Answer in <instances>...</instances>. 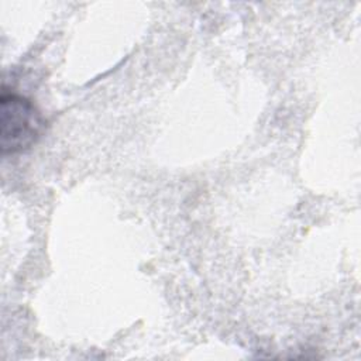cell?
<instances>
[{"label": "cell", "mask_w": 361, "mask_h": 361, "mask_svg": "<svg viewBox=\"0 0 361 361\" xmlns=\"http://www.w3.org/2000/svg\"><path fill=\"white\" fill-rule=\"evenodd\" d=\"M44 128L45 120L30 99L6 90L1 93L0 149L3 155L28 149L38 141Z\"/></svg>", "instance_id": "cell-1"}]
</instances>
